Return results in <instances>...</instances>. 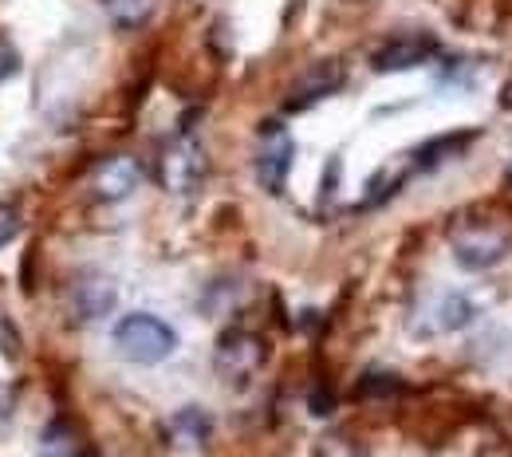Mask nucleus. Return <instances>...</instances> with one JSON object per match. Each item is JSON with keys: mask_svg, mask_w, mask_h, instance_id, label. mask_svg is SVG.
<instances>
[{"mask_svg": "<svg viewBox=\"0 0 512 457\" xmlns=\"http://www.w3.org/2000/svg\"><path fill=\"white\" fill-rule=\"evenodd\" d=\"M339 87H343V67H339V64H320V67H312L308 75H300L296 91L288 95V111H300V107L316 103V99H323V95H331V91H339Z\"/></svg>", "mask_w": 512, "mask_h": 457, "instance_id": "6e6552de", "label": "nucleus"}, {"mask_svg": "<svg viewBox=\"0 0 512 457\" xmlns=\"http://www.w3.org/2000/svg\"><path fill=\"white\" fill-rule=\"evenodd\" d=\"M115 296H119L115 284H111L107 276L91 272V276L75 280V288H71V308H75L79 320H99V316H107V312L115 308Z\"/></svg>", "mask_w": 512, "mask_h": 457, "instance_id": "0eeeda50", "label": "nucleus"}, {"mask_svg": "<svg viewBox=\"0 0 512 457\" xmlns=\"http://www.w3.org/2000/svg\"><path fill=\"white\" fill-rule=\"evenodd\" d=\"M406 170H410V162H398V166H383L375 178H371V186L363 190V201H371V205H379L386 197L394 194L402 182H406Z\"/></svg>", "mask_w": 512, "mask_h": 457, "instance_id": "f8f14e48", "label": "nucleus"}, {"mask_svg": "<svg viewBox=\"0 0 512 457\" xmlns=\"http://www.w3.org/2000/svg\"><path fill=\"white\" fill-rule=\"evenodd\" d=\"M509 253H512L509 233H501L493 225H461L453 233V257L465 264V268H473V272L501 264Z\"/></svg>", "mask_w": 512, "mask_h": 457, "instance_id": "7ed1b4c3", "label": "nucleus"}, {"mask_svg": "<svg viewBox=\"0 0 512 457\" xmlns=\"http://www.w3.org/2000/svg\"><path fill=\"white\" fill-rule=\"evenodd\" d=\"M16 71H20V52L12 48V40H4V36H0V83H4V79H12Z\"/></svg>", "mask_w": 512, "mask_h": 457, "instance_id": "4468645a", "label": "nucleus"}, {"mask_svg": "<svg viewBox=\"0 0 512 457\" xmlns=\"http://www.w3.org/2000/svg\"><path fill=\"white\" fill-rule=\"evenodd\" d=\"M138 182H142V166L130 154H111L91 174V186H95V194L103 197V201H123V197L138 190Z\"/></svg>", "mask_w": 512, "mask_h": 457, "instance_id": "423d86ee", "label": "nucleus"}, {"mask_svg": "<svg viewBox=\"0 0 512 457\" xmlns=\"http://www.w3.org/2000/svg\"><path fill=\"white\" fill-rule=\"evenodd\" d=\"M430 52H434V44H430L426 36H402V40L383 44V48L371 56V64H375V71H398V67L422 64Z\"/></svg>", "mask_w": 512, "mask_h": 457, "instance_id": "1a4fd4ad", "label": "nucleus"}, {"mask_svg": "<svg viewBox=\"0 0 512 457\" xmlns=\"http://www.w3.org/2000/svg\"><path fill=\"white\" fill-rule=\"evenodd\" d=\"M264 363V347L256 343L253 335L237 331V335H225L221 347H217V371L229 379V383H245L253 379Z\"/></svg>", "mask_w": 512, "mask_h": 457, "instance_id": "39448f33", "label": "nucleus"}, {"mask_svg": "<svg viewBox=\"0 0 512 457\" xmlns=\"http://www.w3.org/2000/svg\"><path fill=\"white\" fill-rule=\"evenodd\" d=\"M509 182H512V166H509Z\"/></svg>", "mask_w": 512, "mask_h": 457, "instance_id": "2eb2a0df", "label": "nucleus"}, {"mask_svg": "<svg viewBox=\"0 0 512 457\" xmlns=\"http://www.w3.org/2000/svg\"><path fill=\"white\" fill-rule=\"evenodd\" d=\"M115 347L127 355L130 363L154 367L178 347V335L166 320H158L150 312H130L115 324Z\"/></svg>", "mask_w": 512, "mask_h": 457, "instance_id": "f257e3e1", "label": "nucleus"}, {"mask_svg": "<svg viewBox=\"0 0 512 457\" xmlns=\"http://www.w3.org/2000/svg\"><path fill=\"white\" fill-rule=\"evenodd\" d=\"M292 158H296L292 134L284 131L280 123H268V127L260 131V142H256V182H260L268 194H280L284 182H288Z\"/></svg>", "mask_w": 512, "mask_h": 457, "instance_id": "f03ea898", "label": "nucleus"}, {"mask_svg": "<svg viewBox=\"0 0 512 457\" xmlns=\"http://www.w3.org/2000/svg\"><path fill=\"white\" fill-rule=\"evenodd\" d=\"M209 414L205 410H178L174 418H170V442L178 446V450H197L205 438H209Z\"/></svg>", "mask_w": 512, "mask_h": 457, "instance_id": "9d476101", "label": "nucleus"}, {"mask_svg": "<svg viewBox=\"0 0 512 457\" xmlns=\"http://www.w3.org/2000/svg\"><path fill=\"white\" fill-rule=\"evenodd\" d=\"M162 186L170 194H190L193 186L205 178V154L193 138H174L166 150H162Z\"/></svg>", "mask_w": 512, "mask_h": 457, "instance_id": "20e7f679", "label": "nucleus"}, {"mask_svg": "<svg viewBox=\"0 0 512 457\" xmlns=\"http://www.w3.org/2000/svg\"><path fill=\"white\" fill-rule=\"evenodd\" d=\"M154 4L158 0H103L111 24H119V28H142L154 16Z\"/></svg>", "mask_w": 512, "mask_h": 457, "instance_id": "9b49d317", "label": "nucleus"}, {"mask_svg": "<svg viewBox=\"0 0 512 457\" xmlns=\"http://www.w3.org/2000/svg\"><path fill=\"white\" fill-rule=\"evenodd\" d=\"M20 225H24L20 221V209L16 205H0V249L20 233Z\"/></svg>", "mask_w": 512, "mask_h": 457, "instance_id": "ddd939ff", "label": "nucleus"}]
</instances>
